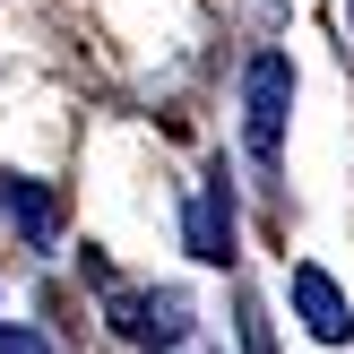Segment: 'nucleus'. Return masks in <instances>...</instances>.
<instances>
[{
    "mask_svg": "<svg viewBox=\"0 0 354 354\" xmlns=\"http://www.w3.org/2000/svg\"><path fill=\"white\" fill-rule=\"evenodd\" d=\"M104 311H113V328L130 346H182L190 337V303L182 294H113Z\"/></svg>",
    "mask_w": 354,
    "mask_h": 354,
    "instance_id": "nucleus-2",
    "label": "nucleus"
},
{
    "mask_svg": "<svg viewBox=\"0 0 354 354\" xmlns=\"http://www.w3.org/2000/svg\"><path fill=\"white\" fill-rule=\"evenodd\" d=\"M286 113H294V61L259 52L251 78H242V138H251L259 165H277V147H286Z\"/></svg>",
    "mask_w": 354,
    "mask_h": 354,
    "instance_id": "nucleus-1",
    "label": "nucleus"
},
{
    "mask_svg": "<svg viewBox=\"0 0 354 354\" xmlns=\"http://www.w3.org/2000/svg\"><path fill=\"white\" fill-rule=\"evenodd\" d=\"M294 311H303V328H311L320 346H346V337H354V311H346L337 277H328V268H311V259L294 268Z\"/></svg>",
    "mask_w": 354,
    "mask_h": 354,
    "instance_id": "nucleus-3",
    "label": "nucleus"
},
{
    "mask_svg": "<svg viewBox=\"0 0 354 354\" xmlns=\"http://www.w3.org/2000/svg\"><path fill=\"white\" fill-rule=\"evenodd\" d=\"M0 216H9L35 251H52V242H61V199H52L44 182H17V173H9V182H0Z\"/></svg>",
    "mask_w": 354,
    "mask_h": 354,
    "instance_id": "nucleus-4",
    "label": "nucleus"
},
{
    "mask_svg": "<svg viewBox=\"0 0 354 354\" xmlns=\"http://www.w3.org/2000/svg\"><path fill=\"white\" fill-rule=\"evenodd\" d=\"M0 354H52V346L35 337V328H9V320H0Z\"/></svg>",
    "mask_w": 354,
    "mask_h": 354,
    "instance_id": "nucleus-6",
    "label": "nucleus"
},
{
    "mask_svg": "<svg viewBox=\"0 0 354 354\" xmlns=\"http://www.w3.org/2000/svg\"><path fill=\"white\" fill-rule=\"evenodd\" d=\"M225 242H234V216H225V190L207 182L199 199H190V251H199V259H225Z\"/></svg>",
    "mask_w": 354,
    "mask_h": 354,
    "instance_id": "nucleus-5",
    "label": "nucleus"
}]
</instances>
